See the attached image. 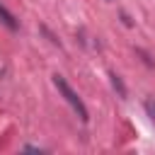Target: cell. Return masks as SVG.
<instances>
[{
	"instance_id": "3957f363",
	"label": "cell",
	"mask_w": 155,
	"mask_h": 155,
	"mask_svg": "<svg viewBox=\"0 0 155 155\" xmlns=\"http://www.w3.org/2000/svg\"><path fill=\"white\" fill-rule=\"evenodd\" d=\"M109 80H111V87L119 92V97L121 99H126V85H124V80H121V75H116V73H109Z\"/></svg>"
},
{
	"instance_id": "5b68a950",
	"label": "cell",
	"mask_w": 155,
	"mask_h": 155,
	"mask_svg": "<svg viewBox=\"0 0 155 155\" xmlns=\"http://www.w3.org/2000/svg\"><path fill=\"white\" fill-rule=\"evenodd\" d=\"M22 150H34V153H41V148H39V145H24Z\"/></svg>"
},
{
	"instance_id": "6da1fadb",
	"label": "cell",
	"mask_w": 155,
	"mask_h": 155,
	"mask_svg": "<svg viewBox=\"0 0 155 155\" xmlns=\"http://www.w3.org/2000/svg\"><path fill=\"white\" fill-rule=\"evenodd\" d=\"M53 85L58 87V92L63 94V99H65V102L73 107V111L78 114V119L87 124V119H90V114H87V107H85V102L80 99V94H78V92H75V90L68 85V80H65L63 75H53Z\"/></svg>"
},
{
	"instance_id": "7a4b0ae2",
	"label": "cell",
	"mask_w": 155,
	"mask_h": 155,
	"mask_svg": "<svg viewBox=\"0 0 155 155\" xmlns=\"http://www.w3.org/2000/svg\"><path fill=\"white\" fill-rule=\"evenodd\" d=\"M0 22H2V24H5L10 31H17V29H19V22L15 19V15H12V12H10V10H7L2 2H0Z\"/></svg>"
},
{
	"instance_id": "277c9868",
	"label": "cell",
	"mask_w": 155,
	"mask_h": 155,
	"mask_svg": "<svg viewBox=\"0 0 155 155\" xmlns=\"http://www.w3.org/2000/svg\"><path fill=\"white\" fill-rule=\"evenodd\" d=\"M143 107H145L148 116H150V119L155 121V102H153V99H145V102H143Z\"/></svg>"
}]
</instances>
